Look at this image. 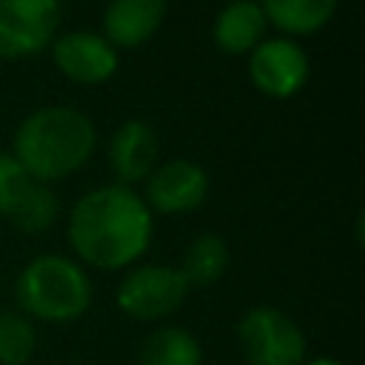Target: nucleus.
Segmentation results:
<instances>
[{"label": "nucleus", "instance_id": "ddd939ff", "mask_svg": "<svg viewBox=\"0 0 365 365\" xmlns=\"http://www.w3.org/2000/svg\"><path fill=\"white\" fill-rule=\"evenodd\" d=\"M140 365H202L200 339L180 325L154 328L137 348Z\"/></svg>", "mask_w": 365, "mask_h": 365}, {"label": "nucleus", "instance_id": "f03ea898", "mask_svg": "<svg viewBox=\"0 0 365 365\" xmlns=\"http://www.w3.org/2000/svg\"><path fill=\"white\" fill-rule=\"evenodd\" d=\"M97 128L88 114L71 106L31 111L14 131L11 157L34 182H51L77 171L94 151Z\"/></svg>", "mask_w": 365, "mask_h": 365}, {"label": "nucleus", "instance_id": "0eeeda50", "mask_svg": "<svg viewBox=\"0 0 365 365\" xmlns=\"http://www.w3.org/2000/svg\"><path fill=\"white\" fill-rule=\"evenodd\" d=\"M248 77L262 94L285 100L305 86L308 54L294 40H285V37L262 40L251 48Z\"/></svg>", "mask_w": 365, "mask_h": 365}, {"label": "nucleus", "instance_id": "9b49d317", "mask_svg": "<svg viewBox=\"0 0 365 365\" xmlns=\"http://www.w3.org/2000/svg\"><path fill=\"white\" fill-rule=\"evenodd\" d=\"M168 0H108L103 11V37L114 48H137L154 37Z\"/></svg>", "mask_w": 365, "mask_h": 365}, {"label": "nucleus", "instance_id": "6e6552de", "mask_svg": "<svg viewBox=\"0 0 365 365\" xmlns=\"http://www.w3.org/2000/svg\"><path fill=\"white\" fill-rule=\"evenodd\" d=\"M208 197V174L194 160H168L145 177V205L160 214H188Z\"/></svg>", "mask_w": 365, "mask_h": 365}, {"label": "nucleus", "instance_id": "f3484780", "mask_svg": "<svg viewBox=\"0 0 365 365\" xmlns=\"http://www.w3.org/2000/svg\"><path fill=\"white\" fill-rule=\"evenodd\" d=\"M37 334L26 314L0 311V365H26L34 356Z\"/></svg>", "mask_w": 365, "mask_h": 365}, {"label": "nucleus", "instance_id": "aec40b11", "mask_svg": "<svg viewBox=\"0 0 365 365\" xmlns=\"http://www.w3.org/2000/svg\"><path fill=\"white\" fill-rule=\"evenodd\" d=\"M356 242L362 245V214H356Z\"/></svg>", "mask_w": 365, "mask_h": 365}, {"label": "nucleus", "instance_id": "dca6fc26", "mask_svg": "<svg viewBox=\"0 0 365 365\" xmlns=\"http://www.w3.org/2000/svg\"><path fill=\"white\" fill-rule=\"evenodd\" d=\"M57 214H60V200H57V194H54L46 182H34V180H31L29 188L23 191L20 202L11 208L9 220H11V225H14L17 231H23V234H40V231H46V228L54 225Z\"/></svg>", "mask_w": 365, "mask_h": 365}, {"label": "nucleus", "instance_id": "f257e3e1", "mask_svg": "<svg viewBox=\"0 0 365 365\" xmlns=\"http://www.w3.org/2000/svg\"><path fill=\"white\" fill-rule=\"evenodd\" d=\"M154 234L145 200L128 185H100L83 194L68 214V242L74 254L103 271L137 262Z\"/></svg>", "mask_w": 365, "mask_h": 365}, {"label": "nucleus", "instance_id": "7ed1b4c3", "mask_svg": "<svg viewBox=\"0 0 365 365\" xmlns=\"http://www.w3.org/2000/svg\"><path fill=\"white\" fill-rule=\"evenodd\" d=\"M91 279L86 268L60 254L34 257L14 282L20 314L43 322H74L91 308Z\"/></svg>", "mask_w": 365, "mask_h": 365}, {"label": "nucleus", "instance_id": "20e7f679", "mask_svg": "<svg viewBox=\"0 0 365 365\" xmlns=\"http://www.w3.org/2000/svg\"><path fill=\"white\" fill-rule=\"evenodd\" d=\"M237 348L248 365H302L308 345L285 311L257 305L237 322Z\"/></svg>", "mask_w": 365, "mask_h": 365}, {"label": "nucleus", "instance_id": "1a4fd4ad", "mask_svg": "<svg viewBox=\"0 0 365 365\" xmlns=\"http://www.w3.org/2000/svg\"><path fill=\"white\" fill-rule=\"evenodd\" d=\"M51 57H54V66L68 80L86 83V86L106 83L108 77H114V71L120 66L117 48L103 34H94V31L60 34L51 43Z\"/></svg>", "mask_w": 365, "mask_h": 365}, {"label": "nucleus", "instance_id": "39448f33", "mask_svg": "<svg viewBox=\"0 0 365 365\" xmlns=\"http://www.w3.org/2000/svg\"><path fill=\"white\" fill-rule=\"evenodd\" d=\"M188 282L174 265H137L131 268L117 288V308L140 322H157L174 314L185 297Z\"/></svg>", "mask_w": 365, "mask_h": 365}, {"label": "nucleus", "instance_id": "423d86ee", "mask_svg": "<svg viewBox=\"0 0 365 365\" xmlns=\"http://www.w3.org/2000/svg\"><path fill=\"white\" fill-rule=\"evenodd\" d=\"M60 0H0V57L17 60L43 51L60 26Z\"/></svg>", "mask_w": 365, "mask_h": 365}, {"label": "nucleus", "instance_id": "9d476101", "mask_svg": "<svg viewBox=\"0 0 365 365\" xmlns=\"http://www.w3.org/2000/svg\"><path fill=\"white\" fill-rule=\"evenodd\" d=\"M157 154H160L157 134L143 120L123 123L108 140V165L120 180V185L145 180L157 168Z\"/></svg>", "mask_w": 365, "mask_h": 365}, {"label": "nucleus", "instance_id": "4468645a", "mask_svg": "<svg viewBox=\"0 0 365 365\" xmlns=\"http://www.w3.org/2000/svg\"><path fill=\"white\" fill-rule=\"evenodd\" d=\"M225 268H228V245L220 234H211V231L197 234L188 242V248L182 254V265H180L188 288L214 285L225 274Z\"/></svg>", "mask_w": 365, "mask_h": 365}, {"label": "nucleus", "instance_id": "f8f14e48", "mask_svg": "<svg viewBox=\"0 0 365 365\" xmlns=\"http://www.w3.org/2000/svg\"><path fill=\"white\" fill-rule=\"evenodd\" d=\"M268 20L259 3L254 0H234L220 9L214 17V43L225 54H245L251 51L265 31Z\"/></svg>", "mask_w": 365, "mask_h": 365}, {"label": "nucleus", "instance_id": "2eb2a0df", "mask_svg": "<svg viewBox=\"0 0 365 365\" xmlns=\"http://www.w3.org/2000/svg\"><path fill=\"white\" fill-rule=\"evenodd\" d=\"M265 20L285 34H314L336 11V0H262Z\"/></svg>", "mask_w": 365, "mask_h": 365}, {"label": "nucleus", "instance_id": "6ab92c4d", "mask_svg": "<svg viewBox=\"0 0 365 365\" xmlns=\"http://www.w3.org/2000/svg\"><path fill=\"white\" fill-rule=\"evenodd\" d=\"M302 365H342V362L334 356H314V359H305Z\"/></svg>", "mask_w": 365, "mask_h": 365}, {"label": "nucleus", "instance_id": "a211bd4d", "mask_svg": "<svg viewBox=\"0 0 365 365\" xmlns=\"http://www.w3.org/2000/svg\"><path fill=\"white\" fill-rule=\"evenodd\" d=\"M29 182L31 177L20 168V163L11 154L0 151V214L3 217L11 214V208L20 202L23 191L29 188Z\"/></svg>", "mask_w": 365, "mask_h": 365}]
</instances>
